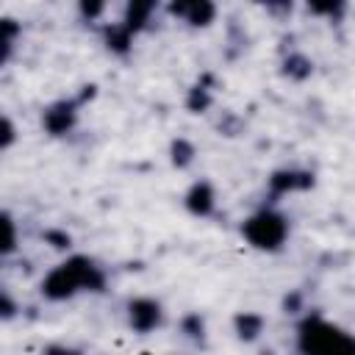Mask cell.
Instances as JSON below:
<instances>
[{"instance_id":"6da1fadb","label":"cell","mask_w":355,"mask_h":355,"mask_svg":"<svg viewBox=\"0 0 355 355\" xmlns=\"http://www.w3.org/2000/svg\"><path fill=\"white\" fill-rule=\"evenodd\" d=\"M105 283L103 272L86 258V255H72L61 266H55L44 280H42V294L47 300H67L78 291H100Z\"/></svg>"},{"instance_id":"7a4b0ae2","label":"cell","mask_w":355,"mask_h":355,"mask_svg":"<svg viewBox=\"0 0 355 355\" xmlns=\"http://www.w3.org/2000/svg\"><path fill=\"white\" fill-rule=\"evenodd\" d=\"M300 352L302 355H355V341L338 324L322 316H308L300 324Z\"/></svg>"},{"instance_id":"3957f363","label":"cell","mask_w":355,"mask_h":355,"mask_svg":"<svg viewBox=\"0 0 355 355\" xmlns=\"http://www.w3.org/2000/svg\"><path fill=\"white\" fill-rule=\"evenodd\" d=\"M241 233H244L247 241H250L252 247H258V250H277V247L286 241V236H288V222H286L283 214H277V211H272V208H263V211L252 214V216L244 222Z\"/></svg>"},{"instance_id":"277c9868","label":"cell","mask_w":355,"mask_h":355,"mask_svg":"<svg viewBox=\"0 0 355 355\" xmlns=\"http://www.w3.org/2000/svg\"><path fill=\"white\" fill-rule=\"evenodd\" d=\"M78 108H80V100H58L53 103L44 116H42V125L47 128V133L53 136H64L67 130H72L75 119H78Z\"/></svg>"},{"instance_id":"5b68a950","label":"cell","mask_w":355,"mask_h":355,"mask_svg":"<svg viewBox=\"0 0 355 355\" xmlns=\"http://www.w3.org/2000/svg\"><path fill=\"white\" fill-rule=\"evenodd\" d=\"M128 319H130V327L136 333H150L161 324V305L155 300L139 297L128 305Z\"/></svg>"},{"instance_id":"8992f818","label":"cell","mask_w":355,"mask_h":355,"mask_svg":"<svg viewBox=\"0 0 355 355\" xmlns=\"http://www.w3.org/2000/svg\"><path fill=\"white\" fill-rule=\"evenodd\" d=\"M269 186L275 194H288V191H302L313 186V175L311 172H300V169H280L269 178Z\"/></svg>"},{"instance_id":"52a82bcc","label":"cell","mask_w":355,"mask_h":355,"mask_svg":"<svg viewBox=\"0 0 355 355\" xmlns=\"http://www.w3.org/2000/svg\"><path fill=\"white\" fill-rule=\"evenodd\" d=\"M169 11H172V14H178V17H183L189 25L200 28V25H208V22L214 19L216 6H214V3H208V0H194V3H175Z\"/></svg>"},{"instance_id":"ba28073f","label":"cell","mask_w":355,"mask_h":355,"mask_svg":"<svg viewBox=\"0 0 355 355\" xmlns=\"http://www.w3.org/2000/svg\"><path fill=\"white\" fill-rule=\"evenodd\" d=\"M214 205H216V194H214V189H211L208 180H200V183H194V186L189 189V194H186V208H189L191 214L208 216V214L214 211Z\"/></svg>"},{"instance_id":"9c48e42d","label":"cell","mask_w":355,"mask_h":355,"mask_svg":"<svg viewBox=\"0 0 355 355\" xmlns=\"http://www.w3.org/2000/svg\"><path fill=\"white\" fill-rule=\"evenodd\" d=\"M153 11H155V3H130V6H128V11H125L122 25H125L130 33H136L139 28H144V25L150 22Z\"/></svg>"},{"instance_id":"30bf717a","label":"cell","mask_w":355,"mask_h":355,"mask_svg":"<svg viewBox=\"0 0 355 355\" xmlns=\"http://www.w3.org/2000/svg\"><path fill=\"white\" fill-rule=\"evenodd\" d=\"M261 330H263V316H261V313H250V311H244V313L236 316V333H239V338L252 341V338L261 336Z\"/></svg>"},{"instance_id":"8fae6325","label":"cell","mask_w":355,"mask_h":355,"mask_svg":"<svg viewBox=\"0 0 355 355\" xmlns=\"http://www.w3.org/2000/svg\"><path fill=\"white\" fill-rule=\"evenodd\" d=\"M130 39H133V33H130L122 22H116V25H111V28L105 31V42H108V47L116 50V53H125V50L130 47Z\"/></svg>"},{"instance_id":"7c38bea8","label":"cell","mask_w":355,"mask_h":355,"mask_svg":"<svg viewBox=\"0 0 355 355\" xmlns=\"http://www.w3.org/2000/svg\"><path fill=\"white\" fill-rule=\"evenodd\" d=\"M17 247V227L8 214H0V255L11 252Z\"/></svg>"},{"instance_id":"4fadbf2b","label":"cell","mask_w":355,"mask_h":355,"mask_svg":"<svg viewBox=\"0 0 355 355\" xmlns=\"http://www.w3.org/2000/svg\"><path fill=\"white\" fill-rule=\"evenodd\" d=\"M311 69H313V64H311L305 55H300V53H294V55L286 58V75H291V78H297V80L308 78Z\"/></svg>"},{"instance_id":"5bb4252c","label":"cell","mask_w":355,"mask_h":355,"mask_svg":"<svg viewBox=\"0 0 355 355\" xmlns=\"http://www.w3.org/2000/svg\"><path fill=\"white\" fill-rule=\"evenodd\" d=\"M191 158H194V147H191L186 139H178V141H172V161H175L178 166H186V164H191Z\"/></svg>"},{"instance_id":"9a60e30c","label":"cell","mask_w":355,"mask_h":355,"mask_svg":"<svg viewBox=\"0 0 355 355\" xmlns=\"http://www.w3.org/2000/svg\"><path fill=\"white\" fill-rule=\"evenodd\" d=\"M208 105H211L208 89H202V86H194V89H191V97H189V108H191V111H205Z\"/></svg>"},{"instance_id":"2e32d148","label":"cell","mask_w":355,"mask_h":355,"mask_svg":"<svg viewBox=\"0 0 355 355\" xmlns=\"http://www.w3.org/2000/svg\"><path fill=\"white\" fill-rule=\"evenodd\" d=\"M17 33H19V25H17L14 19H8V17H3V19H0V42H8V44H14Z\"/></svg>"},{"instance_id":"e0dca14e","label":"cell","mask_w":355,"mask_h":355,"mask_svg":"<svg viewBox=\"0 0 355 355\" xmlns=\"http://www.w3.org/2000/svg\"><path fill=\"white\" fill-rule=\"evenodd\" d=\"M17 313V302H14V297L6 291V288H0V319H11Z\"/></svg>"},{"instance_id":"ac0fdd59","label":"cell","mask_w":355,"mask_h":355,"mask_svg":"<svg viewBox=\"0 0 355 355\" xmlns=\"http://www.w3.org/2000/svg\"><path fill=\"white\" fill-rule=\"evenodd\" d=\"M17 139V130H14V125H11V119H6V116H0V150H6L11 141Z\"/></svg>"},{"instance_id":"d6986e66","label":"cell","mask_w":355,"mask_h":355,"mask_svg":"<svg viewBox=\"0 0 355 355\" xmlns=\"http://www.w3.org/2000/svg\"><path fill=\"white\" fill-rule=\"evenodd\" d=\"M183 330H186L189 336H202V319H200V313L186 316V319H183Z\"/></svg>"},{"instance_id":"ffe728a7","label":"cell","mask_w":355,"mask_h":355,"mask_svg":"<svg viewBox=\"0 0 355 355\" xmlns=\"http://www.w3.org/2000/svg\"><path fill=\"white\" fill-rule=\"evenodd\" d=\"M47 241H53V247H58V250L69 247V236H67V233H55V230H50V233H47Z\"/></svg>"},{"instance_id":"44dd1931","label":"cell","mask_w":355,"mask_h":355,"mask_svg":"<svg viewBox=\"0 0 355 355\" xmlns=\"http://www.w3.org/2000/svg\"><path fill=\"white\" fill-rule=\"evenodd\" d=\"M80 11H83V17H89V19H92V17H97V14L103 11V6H100V3H94V6L83 3V6H80Z\"/></svg>"},{"instance_id":"7402d4cb","label":"cell","mask_w":355,"mask_h":355,"mask_svg":"<svg viewBox=\"0 0 355 355\" xmlns=\"http://www.w3.org/2000/svg\"><path fill=\"white\" fill-rule=\"evenodd\" d=\"M8 58H11V44H8V42H0V67H3Z\"/></svg>"},{"instance_id":"603a6c76","label":"cell","mask_w":355,"mask_h":355,"mask_svg":"<svg viewBox=\"0 0 355 355\" xmlns=\"http://www.w3.org/2000/svg\"><path fill=\"white\" fill-rule=\"evenodd\" d=\"M47 355H80V352H75V349H69V347H50Z\"/></svg>"},{"instance_id":"cb8c5ba5","label":"cell","mask_w":355,"mask_h":355,"mask_svg":"<svg viewBox=\"0 0 355 355\" xmlns=\"http://www.w3.org/2000/svg\"><path fill=\"white\" fill-rule=\"evenodd\" d=\"M300 305V294H291V297H286V308L294 313V308Z\"/></svg>"}]
</instances>
